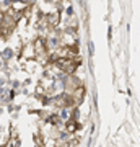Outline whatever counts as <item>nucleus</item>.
Returning <instances> with one entry per match:
<instances>
[{
  "instance_id": "1",
  "label": "nucleus",
  "mask_w": 140,
  "mask_h": 147,
  "mask_svg": "<svg viewBox=\"0 0 140 147\" xmlns=\"http://www.w3.org/2000/svg\"><path fill=\"white\" fill-rule=\"evenodd\" d=\"M34 51H36V53H44V41L38 39V41L34 42Z\"/></svg>"
},
{
  "instance_id": "2",
  "label": "nucleus",
  "mask_w": 140,
  "mask_h": 147,
  "mask_svg": "<svg viewBox=\"0 0 140 147\" xmlns=\"http://www.w3.org/2000/svg\"><path fill=\"white\" fill-rule=\"evenodd\" d=\"M77 126H78V124L75 123V121H70V123H68V127H67L68 132H73L75 129H77Z\"/></svg>"
},
{
  "instance_id": "3",
  "label": "nucleus",
  "mask_w": 140,
  "mask_h": 147,
  "mask_svg": "<svg viewBox=\"0 0 140 147\" xmlns=\"http://www.w3.org/2000/svg\"><path fill=\"white\" fill-rule=\"evenodd\" d=\"M11 56H13V53H11V49H5V51H3V57H5V59H10Z\"/></svg>"
}]
</instances>
